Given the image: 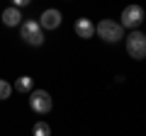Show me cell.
<instances>
[{"mask_svg":"<svg viewBox=\"0 0 146 136\" xmlns=\"http://www.w3.org/2000/svg\"><path fill=\"white\" fill-rule=\"evenodd\" d=\"M95 34H98L102 42H107V44H117V42L124 39V27H122V22L100 20L98 27H95Z\"/></svg>","mask_w":146,"mask_h":136,"instance_id":"cell-1","label":"cell"},{"mask_svg":"<svg viewBox=\"0 0 146 136\" xmlns=\"http://www.w3.org/2000/svg\"><path fill=\"white\" fill-rule=\"evenodd\" d=\"M20 37L25 39L29 46H42L44 44V27L39 22L29 20V22H22L20 24Z\"/></svg>","mask_w":146,"mask_h":136,"instance_id":"cell-2","label":"cell"},{"mask_svg":"<svg viewBox=\"0 0 146 136\" xmlns=\"http://www.w3.org/2000/svg\"><path fill=\"white\" fill-rule=\"evenodd\" d=\"M127 53L136 61H144L146 58V34L144 32L131 29V34L127 37Z\"/></svg>","mask_w":146,"mask_h":136,"instance_id":"cell-3","label":"cell"},{"mask_svg":"<svg viewBox=\"0 0 146 136\" xmlns=\"http://www.w3.org/2000/svg\"><path fill=\"white\" fill-rule=\"evenodd\" d=\"M29 107L36 114H46V112H51L54 100H51V95H49L46 90H34V92L29 95Z\"/></svg>","mask_w":146,"mask_h":136,"instance_id":"cell-4","label":"cell"},{"mask_svg":"<svg viewBox=\"0 0 146 136\" xmlns=\"http://www.w3.org/2000/svg\"><path fill=\"white\" fill-rule=\"evenodd\" d=\"M122 27H129V29H136V27L144 22V7L141 5H127L124 10H122Z\"/></svg>","mask_w":146,"mask_h":136,"instance_id":"cell-5","label":"cell"},{"mask_svg":"<svg viewBox=\"0 0 146 136\" xmlns=\"http://www.w3.org/2000/svg\"><path fill=\"white\" fill-rule=\"evenodd\" d=\"M39 24L44 29H58L61 27V12L58 10H44L42 17H39Z\"/></svg>","mask_w":146,"mask_h":136,"instance_id":"cell-6","label":"cell"},{"mask_svg":"<svg viewBox=\"0 0 146 136\" xmlns=\"http://www.w3.org/2000/svg\"><path fill=\"white\" fill-rule=\"evenodd\" d=\"M76 34H78L80 39H93L95 24L88 20V17H80V20H76Z\"/></svg>","mask_w":146,"mask_h":136,"instance_id":"cell-7","label":"cell"},{"mask_svg":"<svg viewBox=\"0 0 146 136\" xmlns=\"http://www.w3.org/2000/svg\"><path fill=\"white\" fill-rule=\"evenodd\" d=\"M3 24H5V27H17V24H22V12H20V7H17V5L3 10Z\"/></svg>","mask_w":146,"mask_h":136,"instance_id":"cell-8","label":"cell"},{"mask_svg":"<svg viewBox=\"0 0 146 136\" xmlns=\"http://www.w3.org/2000/svg\"><path fill=\"white\" fill-rule=\"evenodd\" d=\"M32 88H34V80H32L29 75H22V78L15 80V90L17 92H29Z\"/></svg>","mask_w":146,"mask_h":136,"instance_id":"cell-9","label":"cell"},{"mask_svg":"<svg viewBox=\"0 0 146 136\" xmlns=\"http://www.w3.org/2000/svg\"><path fill=\"white\" fill-rule=\"evenodd\" d=\"M32 134L34 136H49L51 134V126H49L46 121H36V124L32 126Z\"/></svg>","mask_w":146,"mask_h":136,"instance_id":"cell-10","label":"cell"},{"mask_svg":"<svg viewBox=\"0 0 146 136\" xmlns=\"http://www.w3.org/2000/svg\"><path fill=\"white\" fill-rule=\"evenodd\" d=\"M10 95H12V85L7 83V80L0 78V100H7Z\"/></svg>","mask_w":146,"mask_h":136,"instance_id":"cell-11","label":"cell"},{"mask_svg":"<svg viewBox=\"0 0 146 136\" xmlns=\"http://www.w3.org/2000/svg\"><path fill=\"white\" fill-rule=\"evenodd\" d=\"M32 0H12V5H17V7H25V5H29Z\"/></svg>","mask_w":146,"mask_h":136,"instance_id":"cell-12","label":"cell"}]
</instances>
